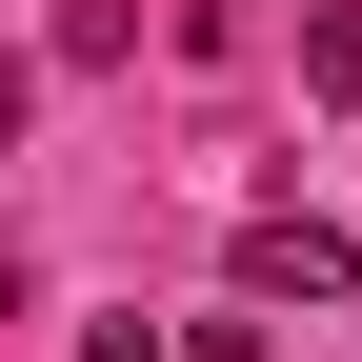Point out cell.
I'll list each match as a JSON object with an SVG mask.
<instances>
[{
	"mask_svg": "<svg viewBox=\"0 0 362 362\" xmlns=\"http://www.w3.org/2000/svg\"><path fill=\"white\" fill-rule=\"evenodd\" d=\"M242 302L282 322V302H362V242L342 221H242Z\"/></svg>",
	"mask_w": 362,
	"mask_h": 362,
	"instance_id": "6da1fadb",
	"label": "cell"
},
{
	"mask_svg": "<svg viewBox=\"0 0 362 362\" xmlns=\"http://www.w3.org/2000/svg\"><path fill=\"white\" fill-rule=\"evenodd\" d=\"M302 81H322V101H362V0H302Z\"/></svg>",
	"mask_w": 362,
	"mask_h": 362,
	"instance_id": "7a4b0ae2",
	"label": "cell"
},
{
	"mask_svg": "<svg viewBox=\"0 0 362 362\" xmlns=\"http://www.w3.org/2000/svg\"><path fill=\"white\" fill-rule=\"evenodd\" d=\"M0 141H21V61H0Z\"/></svg>",
	"mask_w": 362,
	"mask_h": 362,
	"instance_id": "3957f363",
	"label": "cell"
}]
</instances>
